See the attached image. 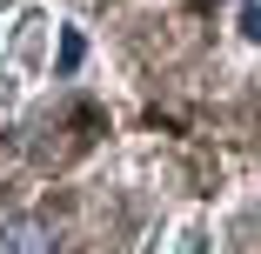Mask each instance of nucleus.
<instances>
[{
	"instance_id": "nucleus-1",
	"label": "nucleus",
	"mask_w": 261,
	"mask_h": 254,
	"mask_svg": "<svg viewBox=\"0 0 261 254\" xmlns=\"http://www.w3.org/2000/svg\"><path fill=\"white\" fill-rule=\"evenodd\" d=\"M54 34H61V20L47 7H34V0L14 14V27L0 34V107H20L47 80V67H54Z\"/></svg>"
},
{
	"instance_id": "nucleus-2",
	"label": "nucleus",
	"mask_w": 261,
	"mask_h": 254,
	"mask_svg": "<svg viewBox=\"0 0 261 254\" xmlns=\"http://www.w3.org/2000/svg\"><path fill=\"white\" fill-rule=\"evenodd\" d=\"M0 254H54V228L34 221V214L0 221Z\"/></svg>"
},
{
	"instance_id": "nucleus-3",
	"label": "nucleus",
	"mask_w": 261,
	"mask_h": 254,
	"mask_svg": "<svg viewBox=\"0 0 261 254\" xmlns=\"http://www.w3.org/2000/svg\"><path fill=\"white\" fill-rule=\"evenodd\" d=\"M168 254H215V221L207 214H181L168 234Z\"/></svg>"
},
{
	"instance_id": "nucleus-4",
	"label": "nucleus",
	"mask_w": 261,
	"mask_h": 254,
	"mask_svg": "<svg viewBox=\"0 0 261 254\" xmlns=\"http://www.w3.org/2000/svg\"><path fill=\"white\" fill-rule=\"evenodd\" d=\"M234 40L241 47H261V0H248V7L234 14Z\"/></svg>"
},
{
	"instance_id": "nucleus-5",
	"label": "nucleus",
	"mask_w": 261,
	"mask_h": 254,
	"mask_svg": "<svg viewBox=\"0 0 261 254\" xmlns=\"http://www.w3.org/2000/svg\"><path fill=\"white\" fill-rule=\"evenodd\" d=\"M20 7H27V0H0V27H7V20H14Z\"/></svg>"
}]
</instances>
